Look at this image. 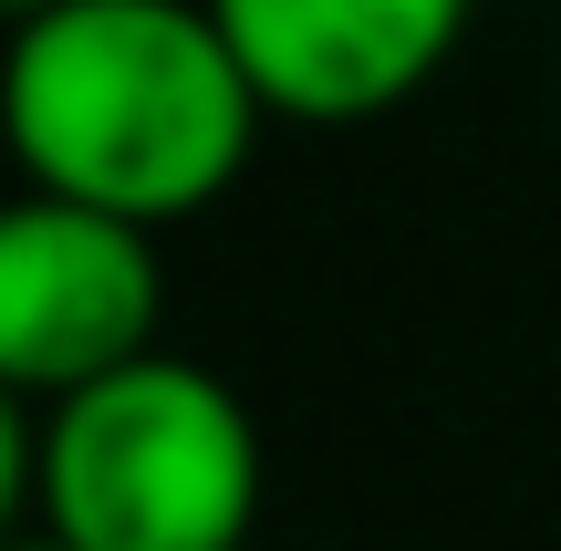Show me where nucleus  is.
<instances>
[{"label": "nucleus", "mask_w": 561, "mask_h": 551, "mask_svg": "<svg viewBox=\"0 0 561 551\" xmlns=\"http://www.w3.org/2000/svg\"><path fill=\"white\" fill-rule=\"evenodd\" d=\"M32 541L53 551H250L261 531V416L187 354L21 406L11 469Z\"/></svg>", "instance_id": "2"}, {"label": "nucleus", "mask_w": 561, "mask_h": 551, "mask_svg": "<svg viewBox=\"0 0 561 551\" xmlns=\"http://www.w3.org/2000/svg\"><path fill=\"white\" fill-rule=\"evenodd\" d=\"M157 312H167L157 229L32 198V187L11 198V219H0V386H11V406H53V395H83L167 354Z\"/></svg>", "instance_id": "3"}, {"label": "nucleus", "mask_w": 561, "mask_h": 551, "mask_svg": "<svg viewBox=\"0 0 561 551\" xmlns=\"http://www.w3.org/2000/svg\"><path fill=\"white\" fill-rule=\"evenodd\" d=\"M0 125L32 198L178 229L240 187L271 115L208 0H53L11 21Z\"/></svg>", "instance_id": "1"}, {"label": "nucleus", "mask_w": 561, "mask_h": 551, "mask_svg": "<svg viewBox=\"0 0 561 551\" xmlns=\"http://www.w3.org/2000/svg\"><path fill=\"white\" fill-rule=\"evenodd\" d=\"M21 551H53V541H21Z\"/></svg>", "instance_id": "6"}, {"label": "nucleus", "mask_w": 561, "mask_h": 551, "mask_svg": "<svg viewBox=\"0 0 561 551\" xmlns=\"http://www.w3.org/2000/svg\"><path fill=\"white\" fill-rule=\"evenodd\" d=\"M32 11H53V0H11V21H32Z\"/></svg>", "instance_id": "5"}, {"label": "nucleus", "mask_w": 561, "mask_h": 551, "mask_svg": "<svg viewBox=\"0 0 561 551\" xmlns=\"http://www.w3.org/2000/svg\"><path fill=\"white\" fill-rule=\"evenodd\" d=\"M261 115L280 125H375L447 73L468 0H208Z\"/></svg>", "instance_id": "4"}]
</instances>
